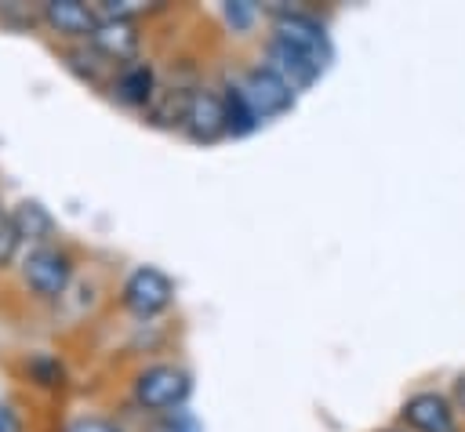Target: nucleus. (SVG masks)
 Listing matches in <instances>:
<instances>
[{"label": "nucleus", "instance_id": "nucleus-1", "mask_svg": "<svg viewBox=\"0 0 465 432\" xmlns=\"http://www.w3.org/2000/svg\"><path fill=\"white\" fill-rule=\"evenodd\" d=\"M131 388H134V403L145 414L163 417V414H174L185 407V399L193 396V378L178 363H149L145 370L134 374Z\"/></svg>", "mask_w": 465, "mask_h": 432}, {"label": "nucleus", "instance_id": "nucleus-2", "mask_svg": "<svg viewBox=\"0 0 465 432\" xmlns=\"http://www.w3.org/2000/svg\"><path fill=\"white\" fill-rule=\"evenodd\" d=\"M22 280L36 298L54 301L65 294V287L73 280V258L54 243L29 247V254L22 258Z\"/></svg>", "mask_w": 465, "mask_h": 432}, {"label": "nucleus", "instance_id": "nucleus-3", "mask_svg": "<svg viewBox=\"0 0 465 432\" xmlns=\"http://www.w3.org/2000/svg\"><path fill=\"white\" fill-rule=\"evenodd\" d=\"M174 301V280L156 269V265H138L127 272L124 287H120V305L142 319L149 316H160L163 309H171Z\"/></svg>", "mask_w": 465, "mask_h": 432}, {"label": "nucleus", "instance_id": "nucleus-4", "mask_svg": "<svg viewBox=\"0 0 465 432\" xmlns=\"http://www.w3.org/2000/svg\"><path fill=\"white\" fill-rule=\"evenodd\" d=\"M236 83H240L247 105L254 109L258 123H265V120H272V116H283L287 109H294V91H291V87L283 83V76L272 73L265 62H262V65H251L243 76H236Z\"/></svg>", "mask_w": 465, "mask_h": 432}, {"label": "nucleus", "instance_id": "nucleus-5", "mask_svg": "<svg viewBox=\"0 0 465 432\" xmlns=\"http://www.w3.org/2000/svg\"><path fill=\"white\" fill-rule=\"evenodd\" d=\"M272 36L298 47V51H309L316 58H331V40H327V25L312 15V11H302V7H276L272 11Z\"/></svg>", "mask_w": 465, "mask_h": 432}, {"label": "nucleus", "instance_id": "nucleus-6", "mask_svg": "<svg viewBox=\"0 0 465 432\" xmlns=\"http://www.w3.org/2000/svg\"><path fill=\"white\" fill-rule=\"evenodd\" d=\"M400 421L411 432H461V421H458V410H454L450 396L432 392V388H421V392L407 396L403 407H400Z\"/></svg>", "mask_w": 465, "mask_h": 432}, {"label": "nucleus", "instance_id": "nucleus-7", "mask_svg": "<svg viewBox=\"0 0 465 432\" xmlns=\"http://www.w3.org/2000/svg\"><path fill=\"white\" fill-rule=\"evenodd\" d=\"M265 65L272 73H280L283 83L298 94V91H309L320 80V73H323L327 62L316 58V54H309V51H298V47L276 40V36H269V44H265Z\"/></svg>", "mask_w": 465, "mask_h": 432}, {"label": "nucleus", "instance_id": "nucleus-8", "mask_svg": "<svg viewBox=\"0 0 465 432\" xmlns=\"http://www.w3.org/2000/svg\"><path fill=\"white\" fill-rule=\"evenodd\" d=\"M182 131L193 138V142H218L225 134V102H222V91L214 87H193L189 94V105H185V116H182Z\"/></svg>", "mask_w": 465, "mask_h": 432}, {"label": "nucleus", "instance_id": "nucleus-9", "mask_svg": "<svg viewBox=\"0 0 465 432\" xmlns=\"http://www.w3.org/2000/svg\"><path fill=\"white\" fill-rule=\"evenodd\" d=\"M87 44L109 58L113 65H127L138 58V47H142V33H138V22L134 18H98V25L91 29Z\"/></svg>", "mask_w": 465, "mask_h": 432}, {"label": "nucleus", "instance_id": "nucleus-10", "mask_svg": "<svg viewBox=\"0 0 465 432\" xmlns=\"http://www.w3.org/2000/svg\"><path fill=\"white\" fill-rule=\"evenodd\" d=\"M40 18H44L58 36H80V40H87L91 29L98 25L94 7H87V4H80V0H47V4H40Z\"/></svg>", "mask_w": 465, "mask_h": 432}, {"label": "nucleus", "instance_id": "nucleus-11", "mask_svg": "<svg viewBox=\"0 0 465 432\" xmlns=\"http://www.w3.org/2000/svg\"><path fill=\"white\" fill-rule=\"evenodd\" d=\"M109 87H113V94L124 105H142L145 109L153 102V94H156V73H153L149 62L134 58V62H127V65L116 69V76H113Z\"/></svg>", "mask_w": 465, "mask_h": 432}, {"label": "nucleus", "instance_id": "nucleus-12", "mask_svg": "<svg viewBox=\"0 0 465 432\" xmlns=\"http://www.w3.org/2000/svg\"><path fill=\"white\" fill-rule=\"evenodd\" d=\"M11 221H15V229H18V240H25V243H33V247L51 243V236H54V218H51L47 207L36 203V200H22V203L11 211Z\"/></svg>", "mask_w": 465, "mask_h": 432}, {"label": "nucleus", "instance_id": "nucleus-13", "mask_svg": "<svg viewBox=\"0 0 465 432\" xmlns=\"http://www.w3.org/2000/svg\"><path fill=\"white\" fill-rule=\"evenodd\" d=\"M222 102H225V134L243 138V134H251V131L258 127V116H254V109L247 105V98H243L236 76L225 80V87H222Z\"/></svg>", "mask_w": 465, "mask_h": 432}, {"label": "nucleus", "instance_id": "nucleus-14", "mask_svg": "<svg viewBox=\"0 0 465 432\" xmlns=\"http://www.w3.org/2000/svg\"><path fill=\"white\" fill-rule=\"evenodd\" d=\"M25 374H29V378H33L40 388H58V385H62V378H65L62 363H58L51 352H36V356H29Z\"/></svg>", "mask_w": 465, "mask_h": 432}, {"label": "nucleus", "instance_id": "nucleus-15", "mask_svg": "<svg viewBox=\"0 0 465 432\" xmlns=\"http://www.w3.org/2000/svg\"><path fill=\"white\" fill-rule=\"evenodd\" d=\"M149 432H200V425H196V417H193V414L182 407V410H174V414L156 417Z\"/></svg>", "mask_w": 465, "mask_h": 432}, {"label": "nucleus", "instance_id": "nucleus-16", "mask_svg": "<svg viewBox=\"0 0 465 432\" xmlns=\"http://www.w3.org/2000/svg\"><path fill=\"white\" fill-rule=\"evenodd\" d=\"M65 432H127L120 421L113 417H102V414H84V417H73L65 425Z\"/></svg>", "mask_w": 465, "mask_h": 432}, {"label": "nucleus", "instance_id": "nucleus-17", "mask_svg": "<svg viewBox=\"0 0 465 432\" xmlns=\"http://www.w3.org/2000/svg\"><path fill=\"white\" fill-rule=\"evenodd\" d=\"M18 229H15V221H11V214H4L0 211V265H7V261H15V254H18Z\"/></svg>", "mask_w": 465, "mask_h": 432}, {"label": "nucleus", "instance_id": "nucleus-18", "mask_svg": "<svg viewBox=\"0 0 465 432\" xmlns=\"http://www.w3.org/2000/svg\"><path fill=\"white\" fill-rule=\"evenodd\" d=\"M225 18H229L232 29H247L251 18H254V4H251V0H232V4H225Z\"/></svg>", "mask_w": 465, "mask_h": 432}, {"label": "nucleus", "instance_id": "nucleus-19", "mask_svg": "<svg viewBox=\"0 0 465 432\" xmlns=\"http://www.w3.org/2000/svg\"><path fill=\"white\" fill-rule=\"evenodd\" d=\"M0 432H22V425H18L15 410H11V407H4V403H0Z\"/></svg>", "mask_w": 465, "mask_h": 432}, {"label": "nucleus", "instance_id": "nucleus-20", "mask_svg": "<svg viewBox=\"0 0 465 432\" xmlns=\"http://www.w3.org/2000/svg\"><path fill=\"white\" fill-rule=\"evenodd\" d=\"M450 403H454V410H458V414H465V374H458L454 392H450Z\"/></svg>", "mask_w": 465, "mask_h": 432}]
</instances>
